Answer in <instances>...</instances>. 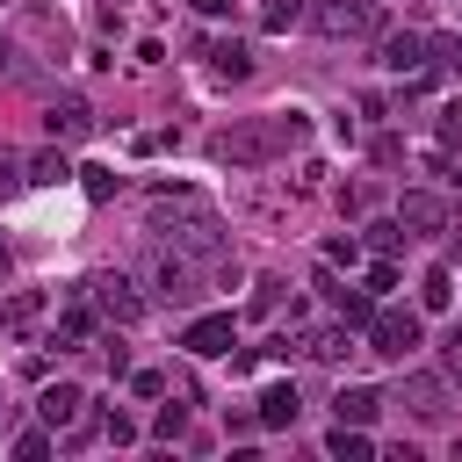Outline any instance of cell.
<instances>
[{
	"label": "cell",
	"mask_w": 462,
	"mask_h": 462,
	"mask_svg": "<svg viewBox=\"0 0 462 462\" xmlns=\"http://www.w3.org/2000/svg\"><path fill=\"white\" fill-rule=\"evenodd\" d=\"M310 137V116L303 108H274V116H253V123H231L209 137V159L231 166V173H253V166H274L289 144Z\"/></svg>",
	"instance_id": "6da1fadb"
},
{
	"label": "cell",
	"mask_w": 462,
	"mask_h": 462,
	"mask_svg": "<svg viewBox=\"0 0 462 462\" xmlns=\"http://www.w3.org/2000/svg\"><path fill=\"white\" fill-rule=\"evenodd\" d=\"M310 29L318 36H375L383 7L375 0H310Z\"/></svg>",
	"instance_id": "7a4b0ae2"
},
{
	"label": "cell",
	"mask_w": 462,
	"mask_h": 462,
	"mask_svg": "<svg viewBox=\"0 0 462 462\" xmlns=\"http://www.w3.org/2000/svg\"><path fill=\"white\" fill-rule=\"evenodd\" d=\"M87 303H94L108 325H137V318H144V296H137L130 274H94V282H87Z\"/></svg>",
	"instance_id": "3957f363"
},
{
	"label": "cell",
	"mask_w": 462,
	"mask_h": 462,
	"mask_svg": "<svg viewBox=\"0 0 462 462\" xmlns=\"http://www.w3.org/2000/svg\"><path fill=\"white\" fill-rule=\"evenodd\" d=\"M361 332H368V354H383V361H404V354L419 346V310H375Z\"/></svg>",
	"instance_id": "277c9868"
},
{
	"label": "cell",
	"mask_w": 462,
	"mask_h": 462,
	"mask_svg": "<svg viewBox=\"0 0 462 462\" xmlns=\"http://www.w3.org/2000/svg\"><path fill=\"white\" fill-rule=\"evenodd\" d=\"M195 289H202V274H195L188 253H159L152 260V296L159 303H195Z\"/></svg>",
	"instance_id": "5b68a950"
},
{
	"label": "cell",
	"mask_w": 462,
	"mask_h": 462,
	"mask_svg": "<svg viewBox=\"0 0 462 462\" xmlns=\"http://www.w3.org/2000/svg\"><path fill=\"white\" fill-rule=\"evenodd\" d=\"M43 130H51V144H79V137H94V108L79 94H58L43 108Z\"/></svg>",
	"instance_id": "8992f818"
},
{
	"label": "cell",
	"mask_w": 462,
	"mask_h": 462,
	"mask_svg": "<svg viewBox=\"0 0 462 462\" xmlns=\"http://www.w3.org/2000/svg\"><path fill=\"white\" fill-rule=\"evenodd\" d=\"M397 224H404L411 238H426V231H448V202H440L433 188H404V202H397Z\"/></svg>",
	"instance_id": "52a82bcc"
},
{
	"label": "cell",
	"mask_w": 462,
	"mask_h": 462,
	"mask_svg": "<svg viewBox=\"0 0 462 462\" xmlns=\"http://www.w3.org/2000/svg\"><path fill=\"white\" fill-rule=\"evenodd\" d=\"M397 404H404L411 419H448V375H404Z\"/></svg>",
	"instance_id": "ba28073f"
},
{
	"label": "cell",
	"mask_w": 462,
	"mask_h": 462,
	"mask_svg": "<svg viewBox=\"0 0 462 462\" xmlns=\"http://www.w3.org/2000/svg\"><path fill=\"white\" fill-rule=\"evenodd\" d=\"M231 310H209V318H188V332H180V346L188 354H231Z\"/></svg>",
	"instance_id": "9c48e42d"
},
{
	"label": "cell",
	"mask_w": 462,
	"mask_h": 462,
	"mask_svg": "<svg viewBox=\"0 0 462 462\" xmlns=\"http://www.w3.org/2000/svg\"><path fill=\"white\" fill-rule=\"evenodd\" d=\"M383 65L411 79V72H426V65H433V51H426V36H411V29H404V36H383Z\"/></svg>",
	"instance_id": "30bf717a"
},
{
	"label": "cell",
	"mask_w": 462,
	"mask_h": 462,
	"mask_svg": "<svg viewBox=\"0 0 462 462\" xmlns=\"http://www.w3.org/2000/svg\"><path fill=\"white\" fill-rule=\"evenodd\" d=\"M303 354H310V361H346V354H354V325H346V318H332V325L303 332Z\"/></svg>",
	"instance_id": "8fae6325"
},
{
	"label": "cell",
	"mask_w": 462,
	"mask_h": 462,
	"mask_svg": "<svg viewBox=\"0 0 462 462\" xmlns=\"http://www.w3.org/2000/svg\"><path fill=\"white\" fill-rule=\"evenodd\" d=\"M79 404H87V397H79V383H51V390L36 397V419L58 433V426H72V419H79Z\"/></svg>",
	"instance_id": "7c38bea8"
},
{
	"label": "cell",
	"mask_w": 462,
	"mask_h": 462,
	"mask_svg": "<svg viewBox=\"0 0 462 462\" xmlns=\"http://www.w3.org/2000/svg\"><path fill=\"white\" fill-rule=\"evenodd\" d=\"M318 289H325V296H332V310H339V318H346V325H354V332H361V325H368V318H375V296H368V289H339V282H332V274H318Z\"/></svg>",
	"instance_id": "4fadbf2b"
},
{
	"label": "cell",
	"mask_w": 462,
	"mask_h": 462,
	"mask_svg": "<svg viewBox=\"0 0 462 462\" xmlns=\"http://www.w3.org/2000/svg\"><path fill=\"white\" fill-rule=\"evenodd\" d=\"M296 411H303V397H296V383H267L260 390V426H296Z\"/></svg>",
	"instance_id": "5bb4252c"
},
{
	"label": "cell",
	"mask_w": 462,
	"mask_h": 462,
	"mask_svg": "<svg viewBox=\"0 0 462 462\" xmlns=\"http://www.w3.org/2000/svg\"><path fill=\"white\" fill-rule=\"evenodd\" d=\"M332 411H339L346 426H375V411H383V397H375L368 383H339V397H332Z\"/></svg>",
	"instance_id": "9a60e30c"
},
{
	"label": "cell",
	"mask_w": 462,
	"mask_h": 462,
	"mask_svg": "<svg viewBox=\"0 0 462 462\" xmlns=\"http://www.w3.org/2000/svg\"><path fill=\"white\" fill-rule=\"evenodd\" d=\"M22 173H29V188H58V180H72V159H65V144H51V152H29Z\"/></svg>",
	"instance_id": "2e32d148"
},
{
	"label": "cell",
	"mask_w": 462,
	"mask_h": 462,
	"mask_svg": "<svg viewBox=\"0 0 462 462\" xmlns=\"http://www.w3.org/2000/svg\"><path fill=\"white\" fill-rule=\"evenodd\" d=\"M94 332H101V310H94V303H72V310L58 318V332H51V346H87Z\"/></svg>",
	"instance_id": "e0dca14e"
},
{
	"label": "cell",
	"mask_w": 462,
	"mask_h": 462,
	"mask_svg": "<svg viewBox=\"0 0 462 462\" xmlns=\"http://www.w3.org/2000/svg\"><path fill=\"white\" fill-rule=\"evenodd\" d=\"M325 455H339V462H368L375 448H368V433H361V426H346V419H339V426L325 433Z\"/></svg>",
	"instance_id": "ac0fdd59"
},
{
	"label": "cell",
	"mask_w": 462,
	"mask_h": 462,
	"mask_svg": "<svg viewBox=\"0 0 462 462\" xmlns=\"http://www.w3.org/2000/svg\"><path fill=\"white\" fill-rule=\"evenodd\" d=\"M36 318H43V296H36V289H14V296H7V310H0V325H7V332H29Z\"/></svg>",
	"instance_id": "d6986e66"
},
{
	"label": "cell",
	"mask_w": 462,
	"mask_h": 462,
	"mask_svg": "<svg viewBox=\"0 0 462 462\" xmlns=\"http://www.w3.org/2000/svg\"><path fill=\"white\" fill-rule=\"evenodd\" d=\"M209 65H217L224 79H245V72H253V51L231 36V43H209Z\"/></svg>",
	"instance_id": "ffe728a7"
},
{
	"label": "cell",
	"mask_w": 462,
	"mask_h": 462,
	"mask_svg": "<svg viewBox=\"0 0 462 462\" xmlns=\"http://www.w3.org/2000/svg\"><path fill=\"white\" fill-rule=\"evenodd\" d=\"M419 303H426V310H448V303H455V267H426Z\"/></svg>",
	"instance_id": "44dd1931"
},
{
	"label": "cell",
	"mask_w": 462,
	"mask_h": 462,
	"mask_svg": "<svg viewBox=\"0 0 462 462\" xmlns=\"http://www.w3.org/2000/svg\"><path fill=\"white\" fill-rule=\"evenodd\" d=\"M188 433V404H159V419H152V440H180Z\"/></svg>",
	"instance_id": "7402d4cb"
},
{
	"label": "cell",
	"mask_w": 462,
	"mask_h": 462,
	"mask_svg": "<svg viewBox=\"0 0 462 462\" xmlns=\"http://www.w3.org/2000/svg\"><path fill=\"white\" fill-rule=\"evenodd\" d=\"M58 440H51V426H29V433H14V455L22 462H36V455H51Z\"/></svg>",
	"instance_id": "603a6c76"
},
{
	"label": "cell",
	"mask_w": 462,
	"mask_h": 462,
	"mask_svg": "<svg viewBox=\"0 0 462 462\" xmlns=\"http://www.w3.org/2000/svg\"><path fill=\"white\" fill-rule=\"evenodd\" d=\"M426 51H433V65H448L462 79V36H426Z\"/></svg>",
	"instance_id": "cb8c5ba5"
},
{
	"label": "cell",
	"mask_w": 462,
	"mask_h": 462,
	"mask_svg": "<svg viewBox=\"0 0 462 462\" xmlns=\"http://www.w3.org/2000/svg\"><path fill=\"white\" fill-rule=\"evenodd\" d=\"M404 238H411V231H404L397 217H390V224H368V245H375V253H397Z\"/></svg>",
	"instance_id": "d4e9b609"
},
{
	"label": "cell",
	"mask_w": 462,
	"mask_h": 462,
	"mask_svg": "<svg viewBox=\"0 0 462 462\" xmlns=\"http://www.w3.org/2000/svg\"><path fill=\"white\" fill-rule=\"evenodd\" d=\"M101 433H108L116 448H130V440H137V419H130V411H101Z\"/></svg>",
	"instance_id": "484cf974"
},
{
	"label": "cell",
	"mask_w": 462,
	"mask_h": 462,
	"mask_svg": "<svg viewBox=\"0 0 462 462\" xmlns=\"http://www.w3.org/2000/svg\"><path fill=\"white\" fill-rule=\"evenodd\" d=\"M440 375H448V383H462V325L440 339Z\"/></svg>",
	"instance_id": "4316f807"
},
{
	"label": "cell",
	"mask_w": 462,
	"mask_h": 462,
	"mask_svg": "<svg viewBox=\"0 0 462 462\" xmlns=\"http://www.w3.org/2000/svg\"><path fill=\"white\" fill-rule=\"evenodd\" d=\"M116 188H123V173H108V166H87V195H94V202H108Z\"/></svg>",
	"instance_id": "83f0119b"
},
{
	"label": "cell",
	"mask_w": 462,
	"mask_h": 462,
	"mask_svg": "<svg viewBox=\"0 0 462 462\" xmlns=\"http://www.w3.org/2000/svg\"><path fill=\"white\" fill-rule=\"evenodd\" d=\"M130 390H137V397H166V375H159V368H130Z\"/></svg>",
	"instance_id": "f1b7e54d"
},
{
	"label": "cell",
	"mask_w": 462,
	"mask_h": 462,
	"mask_svg": "<svg viewBox=\"0 0 462 462\" xmlns=\"http://www.w3.org/2000/svg\"><path fill=\"white\" fill-rule=\"evenodd\" d=\"M390 289H397V267L375 260V267H368V296H390Z\"/></svg>",
	"instance_id": "f546056e"
},
{
	"label": "cell",
	"mask_w": 462,
	"mask_h": 462,
	"mask_svg": "<svg viewBox=\"0 0 462 462\" xmlns=\"http://www.w3.org/2000/svg\"><path fill=\"white\" fill-rule=\"evenodd\" d=\"M289 22H296V0H274V7L260 14V29H289Z\"/></svg>",
	"instance_id": "4dcf8cb0"
},
{
	"label": "cell",
	"mask_w": 462,
	"mask_h": 462,
	"mask_svg": "<svg viewBox=\"0 0 462 462\" xmlns=\"http://www.w3.org/2000/svg\"><path fill=\"white\" fill-rule=\"evenodd\" d=\"M274 303H282V282H260V296H253V303H245V310H253V318H267V310H274Z\"/></svg>",
	"instance_id": "1f68e13d"
},
{
	"label": "cell",
	"mask_w": 462,
	"mask_h": 462,
	"mask_svg": "<svg viewBox=\"0 0 462 462\" xmlns=\"http://www.w3.org/2000/svg\"><path fill=\"white\" fill-rule=\"evenodd\" d=\"M440 144H462V108H448V116H440Z\"/></svg>",
	"instance_id": "d6a6232c"
},
{
	"label": "cell",
	"mask_w": 462,
	"mask_h": 462,
	"mask_svg": "<svg viewBox=\"0 0 462 462\" xmlns=\"http://www.w3.org/2000/svg\"><path fill=\"white\" fill-rule=\"evenodd\" d=\"M195 14H231V0H188Z\"/></svg>",
	"instance_id": "836d02e7"
},
{
	"label": "cell",
	"mask_w": 462,
	"mask_h": 462,
	"mask_svg": "<svg viewBox=\"0 0 462 462\" xmlns=\"http://www.w3.org/2000/svg\"><path fill=\"white\" fill-rule=\"evenodd\" d=\"M7 274H14V253H7V245H0V282H7Z\"/></svg>",
	"instance_id": "e575fe53"
},
{
	"label": "cell",
	"mask_w": 462,
	"mask_h": 462,
	"mask_svg": "<svg viewBox=\"0 0 462 462\" xmlns=\"http://www.w3.org/2000/svg\"><path fill=\"white\" fill-rule=\"evenodd\" d=\"M0 79H7V43H0Z\"/></svg>",
	"instance_id": "d590c367"
},
{
	"label": "cell",
	"mask_w": 462,
	"mask_h": 462,
	"mask_svg": "<svg viewBox=\"0 0 462 462\" xmlns=\"http://www.w3.org/2000/svg\"><path fill=\"white\" fill-rule=\"evenodd\" d=\"M448 180H462V173H448Z\"/></svg>",
	"instance_id": "8d00e7d4"
}]
</instances>
